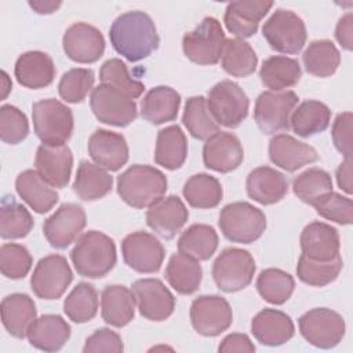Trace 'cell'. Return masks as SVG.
Segmentation results:
<instances>
[{"instance_id": "6da1fadb", "label": "cell", "mask_w": 353, "mask_h": 353, "mask_svg": "<svg viewBox=\"0 0 353 353\" xmlns=\"http://www.w3.org/2000/svg\"><path fill=\"white\" fill-rule=\"evenodd\" d=\"M109 39L114 51L130 62L148 58L160 44L153 19L139 10L120 14L109 29Z\"/></svg>"}, {"instance_id": "7a4b0ae2", "label": "cell", "mask_w": 353, "mask_h": 353, "mask_svg": "<svg viewBox=\"0 0 353 353\" xmlns=\"http://www.w3.org/2000/svg\"><path fill=\"white\" fill-rule=\"evenodd\" d=\"M70 259L76 272L88 279L105 277L117 262L114 241L99 230L83 233L73 250Z\"/></svg>"}, {"instance_id": "3957f363", "label": "cell", "mask_w": 353, "mask_h": 353, "mask_svg": "<svg viewBox=\"0 0 353 353\" xmlns=\"http://www.w3.org/2000/svg\"><path fill=\"white\" fill-rule=\"evenodd\" d=\"M117 193L130 207L142 210L164 197L167 178L156 167L134 164L117 176Z\"/></svg>"}, {"instance_id": "277c9868", "label": "cell", "mask_w": 353, "mask_h": 353, "mask_svg": "<svg viewBox=\"0 0 353 353\" xmlns=\"http://www.w3.org/2000/svg\"><path fill=\"white\" fill-rule=\"evenodd\" d=\"M218 225L229 241L251 244L263 234L266 216L259 208L247 201H234L221 210Z\"/></svg>"}, {"instance_id": "5b68a950", "label": "cell", "mask_w": 353, "mask_h": 353, "mask_svg": "<svg viewBox=\"0 0 353 353\" xmlns=\"http://www.w3.org/2000/svg\"><path fill=\"white\" fill-rule=\"evenodd\" d=\"M33 128L47 145H63L72 137L74 121L72 109L58 99L47 98L32 105Z\"/></svg>"}, {"instance_id": "8992f818", "label": "cell", "mask_w": 353, "mask_h": 353, "mask_svg": "<svg viewBox=\"0 0 353 353\" xmlns=\"http://www.w3.org/2000/svg\"><path fill=\"white\" fill-rule=\"evenodd\" d=\"M225 41L221 22L205 17L192 32L183 34L182 50L185 57L197 65H215L222 57Z\"/></svg>"}, {"instance_id": "52a82bcc", "label": "cell", "mask_w": 353, "mask_h": 353, "mask_svg": "<svg viewBox=\"0 0 353 353\" xmlns=\"http://www.w3.org/2000/svg\"><path fill=\"white\" fill-rule=\"evenodd\" d=\"M207 106L218 125L236 128L248 116L250 99L237 83L222 80L208 91Z\"/></svg>"}, {"instance_id": "ba28073f", "label": "cell", "mask_w": 353, "mask_h": 353, "mask_svg": "<svg viewBox=\"0 0 353 353\" xmlns=\"http://www.w3.org/2000/svg\"><path fill=\"white\" fill-rule=\"evenodd\" d=\"M254 256L243 248L230 247L221 251L212 263V277L223 292H237L248 287L255 274Z\"/></svg>"}, {"instance_id": "9c48e42d", "label": "cell", "mask_w": 353, "mask_h": 353, "mask_svg": "<svg viewBox=\"0 0 353 353\" xmlns=\"http://www.w3.org/2000/svg\"><path fill=\"white\" fill-rule=\"evenodd\" d=\"M262 34L272 50L281 54H298L307 39L303 19L291 10L279 8L263 23Z\"/></svg>"}, {"instance_id": "30bf717a", "label": "cell", "mask_w": 353, "mask_h": 353, "mask_svg": "<svg viewBox=\"0 0 353 353\" xmlns=\"http://www.w3.org/2000/svg\"><path fill=\"white\" fill-rule=\"evenodd\" d=\"M299 332L306 342L319 349H332L345 336L343 317L328 307H314L303 313L299 320Z\"/></svg>"}, {"instance_id": "8fae6325", "label": "cell", "mask_w": 353, "mask_h": 353, "mask_svg": "<svg viewBox=\"0 0 353 353\" xmlns=\"http://www.w3.org/2000/svg\"><path fill=\"white\" fill-rule=\"evenodd\" d=\"M90 106L94 116L108 125L127 127L138 116L135 101L105 83L92 90Z\"/></svg>"}, {"instance_id": "7c38bea8", "label": "cell", "mask_w": 353, "mask_h": 353, "mask_svg": "<svg viewBox=\"0 0 353 353\" xmlns=\"http://www.w3.org/2000/svg\"><path fill=\"white\" fill-rule=\"evenodd\" d=\"M294 91H263L255 101L254 119L263 134H276L290 128V117L298 103Z\"/></svg>"}, {"instance_id": "4fadbf2b", "label": "cell", "mask_w": 353, "mask_h": 353, "mask_svg": "<svg viewBox=\"0 0 353 353\" xmlns=\"http://www.w3.org/2000/svg\"><path fill=\"white\" fill-rule=\"evenodd\" d=\"M73 280L72 269L65 256L51 254L41 258L30 277V288L40 299L61 298Z\"/></svg>"}, {"instance_id": "5bb4252c", "label": "cell", "mask_w": 353, "mask_h": 353, "mask_svg": "<svg viewBox=\"0 0 353 353\" xmlns=\"http://www.w3.org/2000/svg\"><path fill=\"white\" fill-rule=\"evenodd\" d=\"M85 223L84 208L76 203H65L44 221L43 233L51 247L63 250L80 237Z\"/></svg>"}, {"instance_id": "9a60e30c", "label": "cell", "mask_w": 353, "mask_h": 353, "mask_svg": "<svg viewBox=\"0 0 353 353\" xmlns=\"http://www.w3.org/2000/svg\"><path fill=\"white\" fill-rule=\"evenodd\" d=\"M190 321L197 334L218 336L232 325L233 312L223 296L200 295L190 305Z\"/></svg>"}, {"instance_id": "2e32d148", "label": "cell", "mask_w": 353, "mask_h": 353, "mask_svg": "<svg viewBox=\"0 0 353 353\" xmlns=\"http://www.w3.org/2000/svg\"><path fill=\"white\" fill-rule=\"evenodd\" d=\"M123 259L128 268L138 273H156L164 261V247L148 232H132L121 241Z\"/></svg>"}, {"instance_id": "e0dca14e", "label": "cell", "mask_w": 353, "mask_h": 353, "mask_svg": "<svg viewBox=\"0 0 353 353\" xmlns=\"http://www.w3.org/2000/svg\"><path fill=\"white\" fill-rule=\"evenodd\" d=\"M135 305L142 317L150 321L167 320L175 309L172 292L159 279H139L132 283Z\"/></svg>"}, {"instance_id": "ac0fdd59", "label": "cell", "mask_w": 353, "mask_h": 353, "mask_svg": "<svg viewBox=\"0 0 353 353\" xmlns=\"http://www.w3.org/2000/svg\"><path fill=\"white\" fill-rule=\"evenodd\" d=\"M62 47L72 61L77 63H94L105 52V39L95 26L85 22H76L65 30Z\"/></svg>"}, {"instance_id": "d6986e66", "label": "cell", "mask_w": 353, "mask_h": 353, "mask_svg": "<svg viewBox=\"0 0 353 353\" xmlns=\"http://www.w3.org/2000/svg\"><path fill=\"white\" fill-rule=\"evenodd\" d=\"M243 160V145L232 132L218 131L203 146V163L208 170L228 174L239 168Z\"/></svg>"}, {"instance_id": "ffe728a7", "label": "cell", "mask_w": 353, "mask_h": 353, "mask_svg": "<svg viewBox=\"0 0 353 353\" xmlns=\"http://www.w3.org/2000/svg\"><path fill=\"white\" fill-rule=\"evenodd\" d=\"M188 218L189 211L186 205L175 194L161 197L146 211L148 226L165 240L174 239L176 233L181 232V229L185 226Z\"/></svg>"}, {"instance_id": "44dd1931", "label": "cell", "mask_w": 353, "mask_h": 353, "mask_svg": "<svg viewBox=\"0 0 353 353\" xmlns=\"http://www.w3.org/2000/svg\"><path fill=\"white\" fill-rule=\"evenodd\" d=\"M36 171L52 186L62 189L69 183L73 154L68 145H47L41 143L36 150L34 157Z\"/></svg>"}, {"instance_id": "7402d4cb", "label": "cell", "mask_w": 353, "mask_h": 353, "mask_svg": "<svg viewBox=\"0 0 353 353\" xmlns=\"http://www.w3.org/2000/svg\"><path fill=\"white\" fill-rule=\"evenodd\" d=\"M87 149L94 163L108 171H119L130 156L125 138L119 132L103 128L91 134Z\"/></svg>"}, {"instance_id": "603a6c76", "label": "cell", "mask_w": 353, "mask_h": 353, "mask_svg": "<svg viewBox=\"0 0 353 353\" xmlns=\"http://www.w3.org/2000/svg\"><path fill=\"white\" fill-rule=\"evenodd\" d=\"M273 7L272 1L263 0H240L226 6L223 22L226 29L236 39H247L256 33L261 19Z\"/></svg>"}, {"instance_id": "cb8c5ba5", "label": "cell", "mask_w": 353, "mask_h": 353, "mask_svg": "<svg viewBox=\"0 0 353 353\" xmlns=\"http://www.w3.org/2000/svg\"><path fill=\"white\" fill-rule=\"evenodd\" d=\"M269 159L274 165L294 172L317 161L319 153L313 146L288 134H277L269 142Z\"/></svg>"}, {"instance_id": "d4e9b609", "label": "cell", "mask_w": 353, "mask_h": 353, "mask_svg": "<svg viewBox=\"0 0 353 353\" xmlns=\"http://www.w3.org/2000/svg\"><path fill=\"white\" fill-rule=\"evenodd\" d=\"M251 332L261 345L280 346L294 336L295 327L287 313L268 307L252 317Z\"/></svg>"}, {"instance_id": "484cf974", "label": "cell", "mask_w": 353, "mask_h": 353, "mask_svg": "<svg viewBox=\"0 0 353 353\" xmlns=\"http://www.w3.org/2000/svg\"><path fill=\"white\" fill-rule=\"evenodd\" d=\"M302 254L314 261H330L339 255L341 240L338 230L320 221L307 223L299 237Z\"/></svg>"}, {"instance_id": "4316f807", "label": "cell", "mask_w": 353, "mask_h": 353, "mask_svg": "<svg viewBox=\"0 0 353 353\" xmlns=\"http://www.w3.org/2000/svg\"><path fill=\"white\" fill-rule=\"evenodd\" d=\"M245 189L250 199L262 205H270L283 200L288 193V181L283 172L261 165L248 174Z\"/></svg>"}, {"instance_id": "83f0119b", "label": "cell", "mask_w": 353, "mask_h": 353, "mask_svg": "<svg viewBox=\"0 0 353 353\" xmlns=\"http://www.w3.org/2000/svg\"><path fill=\"white\" fill-rule=\"evenodd\" d=\"M55 73L52 58L43 51H26L21 54L14 68L17 81L30 90L48 87L54 81Z\"/></svg>"}, {"instance_id": "f1b7e54d", "label": "cell", "mask_w": 353, "mask_h": 353, "mask_svg": "<svg viewBox=\"0 0 353 353\" xmlns=\"http://www.w3.org/2000/svg\"><path fill=\"white\" fill-rule=\"evenodd\" d=\"M0 312L4 328L17 339H23L28 335L30 325L37 319V310L33 299L21 292L4 296Z\"/></svg>"}, {"instance_id": "f546056e", "label": "cell", "mask_w": 353, "mask_h": 353, "mask_svg": "<svg viewBox=\"0 0 353 353\" xmlns=\"http://www.w3.org/2000/svg\"><path fill=\"white\" fill-rule=\"evenodd\" d=\"M18 196L37 214H46L58 203L57 190L36 171L25 170L15 179Z\"/></svg>"}, {"instance_id": "4dcf8cb0", "label": "cell", "mask_w": 353, "mask_h": 353, "mask_svg": "<svg viewBox=\"0 0 353 353\" xmlns=\"http://www.w3.org/2000/svg\"><path fill=\"white\" fill-rule=\"evenodd\" d=\"M70 331V325L59 314H43L33 321L26 338L36 349L57 352L68 342Z\"/></svg>"}, {"instance_id": "1f68e13d", "label": "cell", "mask_w": 353, "mask_h": 353, "mask_svg": "<svg viewBox=\"0 0 353 353\" xmlns=\"http://www.w3.org/2000/svg\"><path fill=\"white\" fill-rule=\"evenodd\" d=\"M135 306L134 294L125 285L110 284L101 292V316L112 327L127 325L135 316Z\"/></svg>"}, {"instance_id": "d6a6232c", "label": "cell", "mask_w": 353, "mask_h": 353, "mask_svg": "<svg viewBox=\"0 0 353 353\" xmlns=\"http://www.w3.org/2000/svg\"><path fill=\"white\" fill-rule=\"evenodd\" d=\"M181 95L168 85H157L146 92L141 101V116L150 124L159 125L172 121L178 116Z\"/></svg>"}, {"instance_id": "836d02e7", "label": "cell", "mask_w": 353, "mask_h": 353, "mask_svg": "<svg viewBox=\"0 0 353 353\" xmlns=\"http://www.w3.org/2000/svg\"><path fill=\"white\" fill-rule=\"evenodd\" d=\"M113 186V176L108 170L88 160H81L73 182V192L83 201H95L105 197Z\"/></svg>"}, {"instance_id": "e575fe53", "label": "cell", "mask_w": 353, "mask_h": 353, "mask_svg": "<svg viewBox=\"0 0 353 353\" xmlns=\"http://www.w3.org/2000/svg\"><path fill=\"white\" fill-rule=\"evenodd\" d=\"M188 157L186 135L179 125H168L157 134L154 161L165 170L174 171L183 165Z\"/></svg>"}, {"instance_id": "d590c367", "label": "cell", "mask_w": 353, "mask_h": 353, "mask_svg": "<svg viewBox=\"0 0 353 353\" xmlns=\"http://www.w3.org/2000/svg\"><path fill=\"white\" fill-rule=\"evenodd\" d=\"M168 284L182 295L196 292L203 280V269L199 261L181 254H172L164 272Z\"/></svg>"}, {"instance_id": "8d00e7d4", "label": "cell", "mask_w": 353, "mask_h": 353, "mask_svg": "<svg viewBox=\"0 0 353 353\" xmlns=\"http://www.w3.org/2000/svg\"><path fill=\"white\" fill-rule=\"evenodd\" d=\"M331 121L330 108L316 99H307L292 110L290 117V127L302 137L309 138L325 131Z\"/></svg>"}, {"instance_id": "74e56055", "label": "cell", "mask_w": 353, "mask_h": 353, "mask_svg": "<svg viewBox=\"0 0 353 353\" xmlns=\"http://www.w3.org/2000/svg\"><path fill=\"white\" fill-rule=\"evenodd\" d=\"M302 76L301 65L296 59L284 55H272L262 62L259 77L269 91H284L294 87Z\"/></svg>"}, {"instance_id": "f35d334b", "label": "cell", "mask_w": 353, "mask_h": 353, "mask_svg": "<svg viewBox=\"0 0 353 353\" xmlns=\"http://www.w3.org/2000/svg\"><path fill=\"white\" fill-rule=\"evenodd\" d=\"M218 233L205 223H194L189 226L178 239V251L196 261L210 259L218 248Z\"/></svg>"}, {"instance_id": "ab89813d", "label": "cell", "mask_w": 353, "mask_h": 353, "mask_svg": "<svg viewBox=\"0 0 353 353\" xmlns=\"http://www.w3.org/2000/svg\"><path fill=\"white\" fill-rule=\"evenodd\" d=\"M302 62L309 74L330 77L341 63V54L331 40H314L303 51Z\"/></svg>"}, {"instance_id": "60d3db41", "label": "cell", "mask_w": 353, "mask_h": 353, "mask_svg": "<svg viewBox=\"0 0 353 353\" xmlns=\"http://www.w3.org/2000/svg\"><path fill=\"white\" fill-rule=\"evenodd\" d=\"M182 193L190 207L201 210L216 207L223 196L221 182L205 172L192 175L185 182Z\"/></svg>"}, {"instance_id": "b9f144b4", "label": "cell", "mask_w": 353, "mask_h": 353, "mask_svg": "<svg viewBox=\"0 0 353 353\" xmlns=\"http://www.w3.org/2000/svg\"><path fill=\"white\" fill-rule=\"evenodd\" d=\"M34 226L29 210L12 196H4L0 205V236L6 240L26 237Z\"/></svg>"}, {"instance_id": "7bdbcfd3", "label": "cell", "mask_w": 353, "mask_h": 353, "mask_svg": "<svg viewBox=\"0 0 353 353\" xmlns=\"http://www.w3.org/2000/svg\"><path fill=\"white\" fill-rule=\"evenodd\" d=\"M258 65V57L250 43L243 39H228L223 46L221 66L233 77L252 74Z\"/></svg>"}, {"instance_id": "ee69618b", "label": "cell", "mask_w": 353, "mask_h": 353, "mask_svg": "<svg viewBox=\"0 0 353 353\" xmlns=\"http://www.w3.org/2000/svg\"><path fill=\"white\" fill-rule=\"evenodd\" d=\"M98 292L97 288L85 281L79 283L65 298L63 312L73 323L83 324L91 321L98 313Z\"/></svg>"}, {"instance_id": "f6af8a7d", "label": "cell", "mask_w": 353, "mask_h": 353, "mask_svg": "<svg viewBox=\"0 0 353 353\" xmlns=\"http://www.w3.org/2000/svg\"><path fill=\"white\" fill-rule=\"evenodd\" d=\"M182 123L193 138L201 141H207L211 135L219 131V125L211 116L207 99L203 95L188 98L182 114Z\"/></svg>"}, {"instance_id": "bcb514c9", "label": "cell", "mask_w": 353, "mask_h": 353, "mask_svg": "<svg viewBox=\"0 0 353 353\" xmlns=\"http://www.w3.org/2000/svg\"><path fill=\"white\" fill-rule=\"evenodd\" d=\"M256 290L266 302L272 305H283L291 298L295 290V280L290 273L281 269L269 268L259 273L256 279Z\"/></svg>"}, {"instance_id": "7dc6e473", "label": "cell", "mask_w": 353, "mask_h": 353, "mask_svg": "<svg viewBox=\"0 0 353 353\" xmlns=\"http://www.w3.org/2000/svg\"><path fill=\"white\" fill-rule=\"evenodd\" d=\"M343 268V261L341 255L330 261H314L306 255H301L296 265L298 279L312 287H324L339 276Z\"/></svg>"}, {"instance_id": "c3c4849f", "label": "cell", "mask_w": 353, "mask_h": 353, "mask_svg": "<svg viewBox=\"0 0 353 353\" xmlns=\"http://www.w3.org/2000/svg\"><path fill=\"white\" fill-rule=\"evenodd\" d=\"M292 190L301 201L312 205L319 197L332 192V179L325 170L312 167L294 178Z\"/></svg>"}, {"instance_id": "681fc988", "label": "cell", "mask_w": 353, "mask_h": 353, "mask_svg": "<svg viewBox=\"0 0 353 353\" xmlns=\"http://www.w3.org/2000/svg\"><path fill=\"white\" fill-rule=\"evenodd\" d=\"M99 80L117 88L131 99L139 98L145 91L143 83L132 79L128 73L127 65L119 58H112L103 62L99 69Z\"/></svg>"}, {"instance_id": "f907efd6", "label": "cell", "mask_w": 353, "mask_h": 353, "mask_svg": "<svg viewBox=\"0 0 353 353\" xmlns=\"http://www.w3.org/2000/svg\"><path fill=\"white\" fill-rule=\"evenodd\" d=\"M95 74L91 69L73 68L65 72L58 83L59 97L69 103H80L94 90Z\"/></svg>"}, {"instance_id": "816d5d0a", "label": "cell", "mask_w": 353, "mask_h": 353, "mask_svg": "<svg viewBox=\"0 0 353 353\" xmlns=\"http://www.w3.org/2000/svg\"><path fill=\"white\" fill-rule=\"evenodd\" d=\"M33 265V259L26 247L17 243H6L0 248L1 274L11 280L23 279Z\"/></svg>"}, {"instance_id": "f5cc1de1", "label": "cell", "mask_w": 353, "mask_h": 353, "mask_svg": "<svg viewBox=\"0 0 353 353\" xmlns=\"http://www.w3.org/2000/svg\"><path fill=\"white\" fill-rule=\"evenodd\" d=\"M312 207L316 212L327 219L339 225H350L353 222V203L349 197L336 192H328L319 197Z\"/></svg>"}, {"instance_id": "db71d44e", "label": "cell", "mask_w": 353, "mask_h": 353, "mask_svg": "<svg viewBox=\"0 0 353 353\" xmlns=\"http://www.w3.org/2000/svg\"><path fill=\"white\" fill-rule=\"evenodd\" d=\"M29 134V121L26 114L14 105L0 108V138L4 143L17 145Z\"/></svg>"}, {"instance_id": "11a10c76", "label": "cell", "mask_w": 353, "mask_h": 353, "mask_svg": "<svg viewBox=\"0 0 353 353\" xmlns=\"http://www.w3.org/2000/svg\"><path fill=\"white\" fill-rule=\"evenodd\" d=\"M124 350L120 335L110 328H98L87 339L83 346L84 353L95 352H113L120 353Z\"/></svg>"}, {"instance_id": "9f6ffc18", "label": "cell", "mask_w": 353, "mask_h": 353, "mask_svg": "<svg viewBox=\"0 0 353 353\" xmlns=\"http://www.w3.org/2000/svg\"><path fill=\"white\" fill-rule=\"evenodd\" d=\"M352 112H342L335 117L331 128L334 146L345 159H352Z\"/></svg>"}, {"instance_id": "6f0895ef", "label": "cell", "mask_w": 353, "mask_h": 353, "mask_svg": "<svg viewBox=\"0 0 353 353\" xmlns=\"http://www.w3.org/2000/svg\"><path fill=\"white\" fill-rule=\"evenodd\" d=\"M218 352L222 353H233V352H247L252 353L255 352V345L251 342L250 336L247 334L233 332L226 335L222 342L218 346Z\"/></svg>"}, {"instance_id": "680465c9", "label": "cell", "mask_w": 353, "mask_h": 353, "mask_svg": "<svg viewBox=\"0 0 353 353\" xmlns=\"http://www.w3.org/2000/svg\"><path fill=\"white\" fill-rule=\"evenodd\" d=\"M335 39L342 48L352 51L353 48V14L342 15L335 28Z\"/></svg>"}, {"instance_id": "91938a15", "label": "cell", "mask_w": 353, "mask_h": 353, "mask_svg": "<svg viewBox=\"0 0 353 353\" xmlns=\"http://www.w3.org/2000/svg\"><path fill=\"white\" fill-rule=\"evenodd\" d=\"M338 186L347 194L352 193V159H345L335 172Z\"/></svg>"}, {"instance_id": "94428289", "label": "cell", "mask_w": 353, "mask_h": 353, "mask_svg": "<svg viewBox=\"0 0 353 353\" xmlns=\"http://www.w3.org/2000/svg\"><path fill=\"white\" fill-rule=\"evenodd\" d=\"M62 6L61 1H29V7L37 14H52Z\"/></svg>"}, {"instance_id": "6125c7cd", "label": "cell", "mask_w": 353, "mask_h": 353, "mask_svg": "<svg viewBox=\"0 0 353 353\" xmlns=\"http://www.w3.org/2000/svg\"><path fill=\"white\" fill-rule=\"evenodd\" d=\"M11 90H12V83H11V80H10L8 74H7L4 70H1V94H0L1 101L7 98V95L10 94Z\"/></svg>"}]
</instances>
